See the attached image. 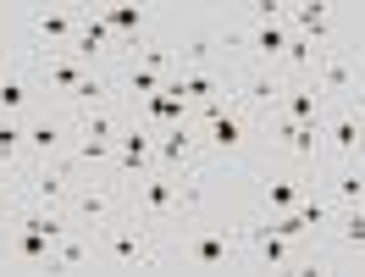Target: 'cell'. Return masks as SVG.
Masks as SVG:
<instances>
[{
  "mask_svg": "<svg viewBox=\"0 0 365 277\" xmlns=\"http://www.w3.org/2000/svg\"><path fill=\"white\" fill-rule=\"evenodd\" d=\"M310 178H299L288 166H266V178H260V216H282V211H294L304 194H310Z\"/></svg>",
  "mask_w": 365,
  "mask_h": 277,
  "instance_id": "obj_16",
  "label": "cell"
},
{
  "mask_svg": "<svg viewBox=\"0 0 365 277\" xmlns=\"http://www.w3.org/2000/svg\"><path fill=\"white\" fill-rule=\"evenodd\" d=\"M17 200H23V172L17 166H0V216L17 206Z\"/></svg>",
  "mask_w": 365,
  "mask_h": 277,
  "instance_id": "obj_23",
  "label": "cell"
},
{
  "mask_svg": "<svg viewBox=\"0 0 365 277\" xmlns=\"http://www.w3.org/2000/svg\"><path fill=\"white\" fill-rule=\"evenodd\" d=\"M200 134H205V161L210 166H244V161H255V150H260V122H255L238 100H232L210 128H200Z\"/></svg>",
  "mask_w": 365,
  "mask_h": 277,
  "instance_id": "obj_6",
  "label": "cell"
},
{
  "mask_svg": "<svg viewBox=\"0 0 365 277\" xmlns=\"http://www.w3.org/2000/svg\"><path fill=\"white\" fill-rule=\"evenodd\" d=\"M316 84L327 100H365V45L360 39H332L316 56Z\"/></svg>",
  "mask_w": 365,
  "mask_h": 277,
  "instance_id": "obj_7",
  "label": "cell"
},
{
  "mask_svg": "<svg viewBox=\"0 0 365 277\" xmlns=\"http://www.w3.org/2000/svg\"><path fill=\"white\" fill-rule=\"evenodd\" d=\"M327 94H321L316 78H299V84H288L282 89V106H277V116H294V122H321L327 116Z\"/></svg>",
  "mask_w": 365,
  "mask_h": 277,
  "instance_id": "obj_21",
  "label": "cell"
},
{
  "mask_svg": "<svg viewBox=\"0 0 365 277\" xmlns=\"http://www.w3.org/2000/svg\"><path fill=\"white\" fill-rule=\"evenodd\" d=\"M0 166H28V128L23 116H0Z\"/></svg>",
  "mask_w": 365,
  "mask_h": 277,
  "instance_id": "obj_22",
  "label": "cell"
},
{
  "mask_svg": "<svg viewBox=\"0 0 365 277\" xmlns=\"http://www.w3.org/2000/svg\"><path fill=\"white\" fill-rule=\"evenodd\" d=\"M288 28H294L299 39H310V45H332V39H343V34H338V11H332L327 0L288 6Z\"/></svg>",
  "mask_w": 365,
  "mask_h": 277,
  "instance_id": "obj_18",
  "label": "cell"
},
{
  "mask_svg": "<svg viewBox=\"0 0 365 277\" xmlns=\"http://www.w3.org/2000/svg\"><path fill=\"white\" fill-rule=\"evenodd\" d=\"M160 272H250L244 228L210 222L205 211L160 233Z\"/></svg>",
  "mask_w": 365,
  "mask_h": 277,
  "instance_id": "obj_1",
  "label": "cell"
},
{
  "mask_svg": "<svg viewBox=\"0 0 365 277\" xmlns=\"http://www.w3.org/2000/svg\"><path fill=\"white\" fill-rule=\"evenodd\" d=\"M6 67H11V56H6V50H0V72H6Z\"/></svg>",
  "mask_w": 365,
  "mask_h": 277,
  "instance_id": "obj_24",
  "label": "cell"
},
{
  "mask_svg": "<svg viewBox=\"0 0 365 277\" xmlns=\"http://www.w3.org/2000/svg\"><path fill=\"white\" fill-rule=\"evenodd\" d=\"M321 194H327L338 211L365 206V161H332L321 172Z\"/></svg>",
  "mask_w": 365,
  "mask_h": 277,
  "instance_id": "obj_19",
  "label": "cell"
},
{
  "mask_svg": "<svg viewBox=\"0 0 365 277\" xmlns=\"http://www.w3.org/2000/svg\"><path fill=\"white\" fill-rule=\"evenodd\" d=\"M354 266H360V272H365V255H360V261H354Z\"/></svg>",
  "mask_w": 365,
  "mask_h": 277,
  "instance_id": "obj_25",
  "label": "cell"
},
{
  "mask_svg": "<svg viewBox=\"0 0 365 277\" xmlns=\"http://www.w3.org/2000/svg\"><path fill=\"white\" fill-rule=\"evenodd\" d=\"M100 17L111 23V34L122 39V50L138 45V39H150V34H160V11L155 6H100Z\"/></svg>",
  "mask_w": 365,
  "mask_h": 277,
  "instance_id": "obj_20",
  "label": "cell"
},
{
  "mask_svg": "<svg viewBox=\"0 0 365 277\" xmlns=\"http://www.w3.org/2000/svg\"><path fill=\"white\" fill-rule=\"evenodd\" d=\"M78 23H83V6H34L28 11V34H34L28 56H61V50H72Z\"/></svg>",
  "mask_w": 365,
  "mask_h": 277,
  "instance_id": "obj_10",
  "label": "cell"
},
{
  "mask_svg": "<svg viewBox=\"0 0 365 277\" xmlns=\"http://www.w3.org/2000/svg\"><path fill=\"white\" fill-rule=\"evenodd\" d=\"M282 89H288V78H282L277 67H232V100H238V106H244L255 122L277 116Z\"/></svg>",
  "mask_w": 365,
  "mask_h": 277,
  "instance_id": "obj_11",
  "label": "cell"
},
{
  "mask_svg": "<svg viewBox=\"0 0 365 277\" xmlns=\"http://www.w3.org/2000/svg\"><path fill=\"white\" fill-rule=\"evenodd\" d=\"M72 183H78V161H39L23 172V206H45V211H67Z\"/></svg>",
  "mask_w": 365,
  "mask_h": 277,
  "instance_id": "obj_12",
  "label": "cell"
},
{
  "mask_svg": "<svg viewBox=\"0 0 365 277\" xmlns=\"http://www.w3.org/2000/svg\"><path fill=\"white\" fill-rule=\"evenodd\" d=\"M321 134H327V166L365 161V100H332L321 116Z\"/></svg>",
  "mask_w": 365,
  "mask_h": 277,
  "instance_id": "obj_9",
  "label": "cell"
},
{
  "mask_svg": "<svg viewBox=\"0 0 365 277\" xmlns=\"http://www.w3.org/2000/svg\"><path fill=\"white\" fill-rule=\"evenodd\" d=\"M166 89L182 94L188 111H194V106H205V100H216V94H232V67H182Z\"/></svg>",
  "mask_w": 365,
  "mask_h": 277,
  "instance_id": "obj_17",
  "label": "cell"
},
{
  "mask_svg": "<svg viewBox=\"0 0 365 277\" xmlns=\"http://www.w3.org/2000/svg\"><path fill=\"white\" fill-rule=\"evenodd\" d=\"M155 166L160 172H188V166H205V134L194 122H178L155 134Z\"/></svg>",
  "mask_w": 365,
  "mask_h": 277,
  "instance_id": "obj_15",
  "label": "cell"
},
{
  "mask_svg": "<svg viewBox=\"0 0 365 277\" xmlns=\"http://www.w3.org/2000/svg\"><path fill=\"white\" fill-rule=\"evenodd\" d=\"M34 106H56V100H45V89L34 84L28 50H11V67L0 72V116H28Z\"/></svg>",
  "mask_w": 365,
  "mask_h": 277,
  "instance_id": "obj_14",
  "label": "cell"
},
{
  "mask_svg": "<svg viewBox=\"0 0 365 277\" xmlns=\"http://www.w3.org/2000/svg\"><path fill=\"white\" fill-rule=\"evenodd\" d=\"M94 244V272H160V238L133 216H116L89 233Z\"/></svg>",
  "mask_w": 365,
  "mask_h": 277,
  "instance_id": "obj_3",
  "label": "cell"
},
{
  "mask_svg": "<svg viewBox=\"0 0 365 277\" xmlns=\"http://www.w3.org/2000/svg\"><path fill=\"white\" fill-rule=\"evenodd\" d=\"M260 150L272 156V166H288V172L310 178V183H321V172H327V134H321V122L266 116L260 122Z\"/></svg>",
  "mask_w": 365,
  "mask_h": 277,
  "instance_id": "obj_2",
  "label": "cell"
},
{
  "mask_svg": "<svg viewBox=\"0 0 365 277\" xmlns=\"http://www.w3.org/2000/svg\"><path fill=\"white\" fill-rule=\"evenodd\" d=\"M360 255H365V206H349L332 216V228L321 238V266L338 272V266H354Z\"/></svg>",
  "mask_w": 365,
  "mask_h": 277,
  "instance_id": "obj_13",
  "label": "cell"
},
{
  "mask_svg": "<svg viewBox=\"0 0 365 277\" xmlns=\"http://www.w3.org/2000/svg\"><path fill=\"white\" fill-rule=\"evenodd\" d=\"M23 128H28V166L67 161L72 144H78V116H72L67 106H34V111L23 116Z\"/></svg>",
  "mask_w": 365,
  "mask_h": 277,
  "instance_id": "obj_8",
  "label": "cell"
},
{
  "mask_svg": "<svg viewBox=\"0 0 365 277\" xmlns=\"http://www.w3.org/2000/svg\"><path fill=\"white\" fill-rule=\"evenodd\" d=\"M67 216H72L78 233H94V228H106V222H116V216H128V188H122V178H116V172H106V178H83V172H78Z\"/></svg>",
  "mask_w": 365,
  "mask_h": 277,
  "instance_id": "obj_5",
  "label": "cell"
},
{
  "mask_svg": "<svg viewBox=\"0 0 365 277\" xmlns=\"http://www.w3.org/2000/svg\"><path fill=\"white\" fill-rule=\"evenodd\" d=\"M244 244H250V272H316L321 266V244L277 233L266 216L244 222Z\"/></svg>",
  "mask_w": 365,
  "mask_h": 277,
  "instance_id": "obj_4",
  "label": "cell"
}]
</instances>
